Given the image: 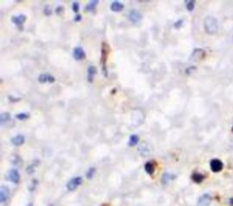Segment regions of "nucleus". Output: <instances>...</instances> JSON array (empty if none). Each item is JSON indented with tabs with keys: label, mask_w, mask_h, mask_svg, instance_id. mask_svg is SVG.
<instances>
[{
	"label": "nucleus",
	"mask_w": 233,
	"mask_h": 206,
	"mask_svg": "<svg viewBox=\"0 0 233 206\" xmlns=\"http://www.w3.org/2000/svg\"><path fill=\"white\" fill-rule=\"evenodd\" d=\"M127 17H128V19L132 22V23H134V24H137V23H140L142 19V14L140 13V11L137 10V9H131L129 11V13L127 15Z\"/></svg>",
	"instance_id": "nucleus-3"
},
{
	"label": "nucleus",
	"mask_w": 233,
	"mask_h": 206,
	"mask_svg": "<svg viewBox=\"0 0 233 206\" xmlns=\"http://www.w3.org/2000/svg\"><path fill=\"white\" fill-rule=\"evenodd\" d=\"M109 54V46L107 43H103L101 45V66H102V72L104 74L105 77H108V69H107V61H108Z\"/></svg>",
	"instance_id": "nucleus-2"
},
{
	"label": "nucleus",
	"mask_w": 233,
	"mask_h": 206,
	"mask_svg": "<svg viewBox=\"0 0 233 206\" xmlns=\"http://www.w3.org/2000/svg\"><path fill=\"white\" fill-rule=\"evenodd\" d=\"M81 19H82V16H81V15H76V16L74 17V20L76 21V22H79V21H81Z\"/></svg>",
	"instance_id": "nucleus-33"
},
{
	"label": "nucleus",
	"mask_w": 233,
	"mask_h": 206,
	"mask_svg": "<svg viewBox=\"0 0 233 206\" xmlns=\"http://www.w3.org/2000/svg\"><path fill=\"white\" fill-rule=\"evenodd\" d=\"M11 143L12 145L15 146H20L22 145H24L25 143V136L22 134H17L14 137L11 138Z\"/></svg>",
	"instance_id": "nucleus-13"
},
{
	"label": "nucleus",
	"mask_w": 233,
	"mask_h": 206,
	"mask_svg": "<svg viewBox=\"0 0 233 206\" xmlns=\"http://www.w3.org/2000/svg\"><path fill=\"white\" fill-rule=\"evenodd\" d=\"M96 74H97V68H96V66H94V65L89 66V68H87V81H89V83H92L93 82L94 76H95Z\"/></svg>",
	"instance_id": "nucleus-14"
},
{
	"label": "nucleus",
	"mask_w": 233,
	"mask_h": 206,
	"mask_svg": "<svg viewBox=\"0 0 233 206\" xmlns=\"http://www.w3.org/2000/svg\"><path fill=\"white\" fill-rule=\"evenodd\" d=\"M26 19H27V16L25 15H18V16H14L11 17L12 23H14L18 27H21L22 25L26 22Z\"/></svg>",
	"instance_id": "nucleus-12"
},
{
	"label": "nucleus",
	"mask_w": 233,
	"mask_h": 206,
	"mask_svg": "<svg viewBox=\"0 0 233 206\" xmlns=\"http://www.w3.org/2000/svg\"><path fill=\"white\" fill-rule=\"evenodd\" d=\"M83 182V179L81 176H76L72 179H70L68 181V183H67V189L69 191V192H73L75 191L76 189L78 188V187Z\"/></svg>",
	"instance_id": "nucleus-4"
},
{
	"label": "nucleus",
	"mask_w": 233,
	"mask_h": 206,
	"mask_svg": "<svg viewBox=\"0 0 233 206\" xmlns=\"http://www.w3.org/2000/svg\"><path fill=\"white\" fill-rule=\"evenodd\" d=\"M8 98H9V101H11V102H18V101H20V99H21V98H19V97L16 98V97L11 96V95H9Z\"/></svg>",
	"instance_id": "nucleus-32"
},
{
	"label": "nucleus",
	"mask_w": 233,
	"mask_h": 206,
	"mask_svg": "<svg viewBox=\"0 0 233 206\" xmlns=\"http://www.w3.org/2000/svg\"><path fill=\"white\" fill-rule=\"evenodd\" d=\"M223 164L222 162L219 159H213L210 161V169L214 173H219L222 170Z\"/></svg>",
	"instance_id": "nucleus-7"
},
{
	"label": "nucleus",
	"mask_w": 233,
	"mask_h": 206,
	"mask_svg": "<svg viewBox=\"0 0 233 206\" xmlns=\"http://www.w3.org/2000/svg\"><path fill=\"white\" fill-rule=\"evenodd\" d=\"M101 206H109V205H107V204H103V205H101Z\"/></svg>",
	"instance_id": "nucleus-35"
},
{
	"label": "nucleus",
	"mask_w": 233,
	"mask_h": 206,
	"mask_svg": "<svg viewBox=\"0 0 233 206\" xmlns=\"http://www.w3.org/2000/svg\"><path fill=\"white\" fill-rule=\"evenodd\" d=\"M183 23H184V20L183 19H179V20H177V21L174 23V27L175 28H179V27H182Z\"/></svg>",
	"instance_id": "nucleus-29"
},
{
	"label": "nucleus",
	"mask_w": 233,
	"mask_h": 206,
	"mask_svg": "<svg viewBox=\"0 0 233 206\" xmlns=\"http://www.w3.org/2000/svg\"><path fill=\"white\" fill-rule=\"evenodd\" d=\"M72 9H73V12H75V13L78 15V11H79V4L78 2H73L72 3Z\"/></svg>",
	"instance_id": "nucleus-27"
},
{
	"label": "nucleus",
	"mask_w": 233,
	"mask_h": 206,
	"mask_svg": "<svg viewBox=\"0 0 233 206\" xmlns=\"http://www.w3.org/2000/svg\"><path fill=\"white\" fill-rule=\"evenodd\" d=\"M144 169L145 172H146L149 175H152V174L155 173V164L152 163V162H147L144 165Z\"/></svg>",
	"instance_id": "nucleus-16"
},
{
	"label": "nucleus",
	"mask_w": 233,
	"mask_h": 206,
	"mask_svg": "<svg viewBox=\"0 0 233 206\" xmlns=\"http://www.w3.org/2000/svg\"><path fill=\"white\" fill-rule=\"evenodd\" d=\"M9 197V189L5 186L0 187V203H4Z\"/></svg>",
	"instance_id": "nucleus-10"
},
{
	"label": "nucleus",
	"mask_w": 233,
	"mask_h": 206,
	"mask_svg": "<svg viewBox=\"0 0 233 206\" xmlns=\"http://www.w3.org/2000/svg\"><path fill=\"white\" fill-rule=\"evenodd\" d=\"M73 57L77 61H81L86 57V53L81 46L75 47L73 50Z\"/></svg>",
	"instance_id": "nucleus-6"
},
{
	"label": "nucleus",
	"mask_w": 233,
	"mask_h": 206,
	"mask_svg": "<svg viewBox=\"0 0 233 206\" xmlns=\"http://www.w3.org/2000/svg\"><path fill=\"white\" fill-rule=\"evenodd\" d=\"M95 173H96V168H94V167H90L89 170H87V173H86V177L87 179H92L93 176L95 175Z\"/></svg>",
	"instance_id": "nucleus-23"
},
{
	"label": "nucleus",
	"mask_w": 233,
	"mask_h": 206,
	"mask_svg": "<svg viewBox=\"0 0 233 206\" xmlns=\"http://www.w3.org/2000/svg\"><path fill=\"white\" fill-rule=\"evenodd\" d=\"M37 164H38V161H34V163H33L32 164H30V165H28V166L27 167V173L28 174H32V173H34V172H35V168H36V166L37 165Z\"/></svg>",
	"instance_id": "nucleus-22"
},
{
	"label": "nucleus",
	"mask_w": 233,
	"mask_h": 206,
	"mask_svg": "<svg viewBox=\"0 0 233 206\" xmlns=\"http://www.w3.org/2000/svg\"><path fill=\"white\" fill-rule=\"evenodd\" d=\"M16 118L19 121H25L29 118V115L27 113H19L16 115Z\"/></svg>",
	"instance_id": "nucleus-24"
},
{
	"label": "nucleus",
	"mask_w": 233,
	"mask_h": 206,
	"mask_svg": "<svg viewBox=\"0 0 233 206\" xmlns=\"http://www.w3.org/2000/svg\"><path fill=\"white\" fill-rule=\"evenodd\" d=\"M7 178L8 181H10L11 183L17 184L20 181V174L16 169H11V170H9V172L8 173Z\"/></svg>",
	"instance_id": "nucleus-5"
},
{
	"label": "nucleus",
	"mask_w": 233,
	"mask_h": 206,
	"mask_svg": "<svg viewBox=\"0 0 233 206\" xmlns=\"http://www.w3.org/2000/svg\"><path fill=\"white\" fill-rule=\"evenodd\" d=\"M138 141H140V138L137 134H131L129 136V146H135L137 145Z\"/></svg>",
	"instance_id": "nucleus-20"
},
{
	"label": "nucleus",
	"mask_w": 233,
	"mask_h": 206,
	"mask_svg": "<svg viewBox=\"0 0 233 206\" xmlns=\"http://www.w3.org/2000/svg\"><path fill=\"white\" fill-rule=\"evenodd\" d=\"M195 69H196V67L195 66H190V67H188L187 69H186V74H190L191 72H193Z\"/></svg>",
	"instance_id": "nucleus-31"
},
{
	"label": "nucleus",
	"mask_w": 233,
	"mask_h": 206,
	"mask_svg": "<svg viewBox=\"0 0 233 206\" xmlns=\"http://www.w3.org/2000/svg\"><path fill=\"white\" fill-rule=\"evenodd\" d=\"M175 178V175L170 173H165L161 177V183L163 184H168L171 182V181Z\"/></svg>",
	"instance_id": "nucleus-17"
},
{
	"label": "nucleus",
	"mask_w": 233,
	"mask_h": 206,
	"mask_svg": "<svg viewBox=\"0 0 233 206\" xmlns=\"http://www.w3.org/2000/svg\"><path fill=\"white\" fill-rule=\"evenodd\" d=\"M38 82L41 84H46V83H54L55 82V77L51 74H41L38 76Z\"/></svg>",
	"instance_id": "nucleus-9"
},
{
	"label": "nucleus",
	"mask_w": 233,
	"mask_h": 206,
	"mask_svg": "<svg viewBox=\"0 0 233 206\" xmlns=\"http://www.w3.org/2000/svg\"><path fill=\"white\" fill-rule=\"evenodd\" d=\"M98 4V0H92V1H89L87 3V5H86V10L89 11V12H93L95 11L97 5Z\"/></svg>",
	"instance_id": "nucleus-18"
},
{
	"label": "nucleus",
	"mask_w": 233,
	"mask_h": 206,
	"mask_svg": "<svg viewBox=\"0 0 233 206\" xmlns=\"http://www.w3.org/2000/svg\"><path fill=\"white\" fill-rule=\"evenodd\" d=\"M21 163V159L19 158V156L16 154H15L13 156V160H12V164L14 165H19V164Z\"/></svg>",
	"instance_id": "nucleus-26"
},
{
	"label": "nucleus",
	"mask_w": 233,
	"mask_h": 206,
	"mask_svg": "<svg viewBox=\"0 0 233 206\" xmlns=\"http://www.w3.org/2000/svg\"><path fill=\"white\" fill-rule=\"evenodd\" d=\"M44 14H45L46 16H50L52 14V9L49 5H46L45 8H44Z\"/></svg>",
	"instance_id": "nucleus-28"
},
{
	"label": "nucleus",
	"mask_w": 233,
	"mask_h": 206,
	"mask_svg": "<svg viewBox=\"0 0 233 206\" xmlns=\"http://www.w3.org/2000/svg\"><path fill=\"white\" fill-rule=\"evenodd\" d=\"M204 175L203 174H201L199 173H194L192 174V176H191V179L194 183H200L202 181L204 180Z\"/></svg>",
	"instance_id": "nucleus-19"
},
{
	"label": "nucleus",
	"mask_w": 233,
	"mask_h": 206,
	"mask_svg": "<svg viewBox=\"0 0 233 206\" xmlns=\"http://www.w3.org/2000/svg\"><path fill=\"white\" fill-rule=\"evenodd\" d=\"M206 55V53L204 50L202 49H199V48H197L195 49L192 55H191V57H190V60H193V61H200L202 60Z\"/></svg>",
	"instance_id": "nucleus-8"
},
{
	"label": "nucleus",
	"mask_w": 233,
	"mask_h": 206,
	"mask_svg": "<svg viewBox=\"0 0 233 206\" xmlns=\"http://www.w3.org/2000/svg\"><path fill=\"white\" fill-rule=\"evenodd\" d=\"M49 206H53V205H49Z\"/></svg>",
	"instance_id": "nucleus-36"
},
{
	"label": "nucleus",
	"mask_w": 233,
	"mask_h": 206,
	"mask_svg": "<svg viewBox=\"0 0 233 206\" xmlns=\"http://www.w3.org/2000/svg\"><path fill=\"white\" fill-rule=\"evenodd\" d=\"M110 9L113 12H121L124 9V5L119 1H114L110 5Z\"/></svg>",
	"instance_id": "nucleus-15"
},
{
	"label": "nucleus",
	"mask_w": 233,
	"mask_h": 206,
	"mask_svg": "<svg viewBox=\"0 0 233 206\" xmlns=\"http://www.w3.org/2000/svg\"><path fill=\"white\" fill-rule=\"evenodd\" d=\"M203 25H204V29L206 31V33H208V34L213 35L218 31L219 25H218V21L215 17L207 16L204 19Z\"/></svg>",
	"instance_id": "nucleus-1"
},
{
	"label": "nucleus",
	"mask_w": 233,
	"mask_h": 206,
	"mask_svg": "<svg viewBox=\"0 0 233 206\" xmlns=\"http://www.w3.org/2000/svg\"><path fill=\"white\" fill-rule=\"evenodd\" d=\"M10 114L9 113H2L0 115V124L3 126L5 123H7L8 121H10Z\"/></svg>",
	"instance_id": "nucleus-21"
},
{
	"label": "nucleus",
	"mask_w": 233,
	"mask_h": 206,
	"mask_svg": "<svg viewBox=\"0 0 233 206\" xmlns=\"http://www.w3.org/2000/svg\"><path fill=\"white\" fill-rule=\"evenodd\" d=\"M230 203H231V205H233V198L230 199Z\"/></svg>",
	"instance_id": "nucleus-34"
},
{
	"label": "nucleus",
	"mask_w": 233,
	"mask_h": 206,
	"mask_svg": "<svg viewBox=\"0 0 233 206\" xmlns=\"http://www.w3.org/2000/svg\"><path fill=\"white\" fill-rule=\"evenodd\" d=\"M63 11H64V8H63L62 5H58V7L56 8V13L58 15H61Z\"/></svg>",
	"instance_id": "nucleus-30"
},
{
	"label": "nucleus",
	"mask_w": 233,
	"mask_h": 206,
	"mask_svg": "<svg viewBox=\"0 0 233 206\" xmlns=\"http://www.w3.org/2000/svg\"><path fill=\"white\" fill-rule=\"evenodd\" d=\"M195 8V1H192V0H190V1H186V8L188 11H193Z\"/></svg>",
	"instance_id": "nucleus-25"
},
{
	"label": "nucleus",
	"mask_w": 233,
	"mask_h": 206,
	"mask_svg": "<svg viewBox=\"0 0 233 206\" xmlns=\"http://www.w3.org/2000/svg\"><path fill=\"white\" fill-rule=\"evenodd\" d=\"M210 203H211L210 195L208 194V193H205V194L200 196V198L199 199L198 205L199 206H210Z\"/></svg>",
	"instance_id": "nucleus-11"
}]
</instances>
